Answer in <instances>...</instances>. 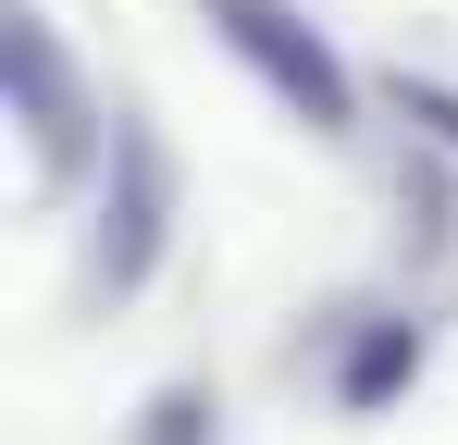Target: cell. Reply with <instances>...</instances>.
I'll list each match as a JSON object with an SVG mask.
<instances>
[{
	"label": "cell",
	"instance_id": "6da1fadb",
	"mask_svg": "<svg viewBox=\"0 0 458 445\" xmlns=\"http://www.w3.org/2000/svg\"><path fill=\"white\" fill-rule=\"evenodd\" d=\"M161 260H174V148L149 137V112H112V137H99V222H87V297L124 309V297H149Z\"/></svg>",
	"mask_w": 458,
	"mask_h": 445
},
{
	"label": "cell",
	"instance_id": "7a4b0ae2",
	"mask_svg": "<svg viewBox=\"0 0 458 445\" xmlns=\"http://www.w3.org/2000/svg\"><path fill=\"white\" fill-rule=\"evenodd\" d=\"M199 13H211V38L298 112L310 137H360V74L335 63V38L310 13H285V0H199Z\"/></svg>",
	"mask_w": 458,
	"mask_h": 445
},
{
	"label": "cell",
	"instance_id": "3957f363",
	"mask_svg": "<svg viewBox=\"0 0 458 445\" xmlns=\"http://www.w3.org/2000/svg\"><path fill=\"white\" fill-rule=\"evenodd\" d=\"M0 38H13V124H25V173H38V198H63L112 124H99V99L75 87V63H63V38H50L38 0H13Z\"/></svg>",
	"mask_w": 458,
	"mask_h": 445
},
{
	"label": "cell",
	"instance_id": "277c9868",
	"mask_svg": "<svg viewBox=\"0 0 458 445\" xmlns=\"http://www.w3.org/2000/svg\"><path fill=\"white\" fill-rule=\"evenodd\" d=\"M409 383H421V322H409V309H372V322L347 334V359H335V408H347V421H384Z\"/></svg>",
	"mask_w": 458,
	"mask_h": 445
},
{
	"label": "cell",
	"instance_id": "5b68a950",
	"mask_svg": "<svg viewBox=\"0 0 458 445\" xmlns=\"http://www.w3.org/2000/svg\"><path fill=\"white\" fill-rule=\"evenodd\" d=\"M137 445H224V421H211V383H161L149 421H137Z\"/></svg>",
	"mask_w": 458,
	"mask_h": 445
},
{
	"label": "cell",
	"instance_id": "8992f818",
	"mask_svg": "<svg viewBox=\"0 0 458 445\" xmlns=\"http://www.w3.org/2000/svg\"><path fill=\"white\" fill-rule=\"evenodd\" d=\"M384 112H396L409 137H434V148H458V87H446V74H396V87H384Z\"/></svg>",
	"mask_w": 458,
	"mask_h": 445
}]
</instances>
